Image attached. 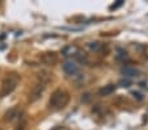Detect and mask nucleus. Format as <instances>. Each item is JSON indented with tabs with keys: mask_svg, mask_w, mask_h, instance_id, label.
Here are the masks:
<instances>
[{
	"mask_svg": "<svg viewBox=\"0 0 148 130\" xmlns=\"http://www.w3.org/2000/svg\"><path fill=\"white\" fill-rule=\"evenodd\" d=\"M68 101H70L68 92H66L63 89H56L51 94L50 100H49V107L53 110H59V109H63L68 104Z\"/></svg>",
	"mask_w": 148,
	"mask_h": 130,
	"instance_id": "nucleus-1",
	"label": "nucleus"
},
{
	"mask_svg": "<svg viewBox=\"0 0 148 130\" xmlns=\"http://www.w3.org/2000/svg\"><path fill=\"white\" fill-rule=\"evenodd\" d=\"M20 82V76L16 72L7 74V76L1 82V88H0V95L1 96H8L9 94H12L14 91V88L17 87Z\"/></svg>",
	"mask_w": 148,
	"mask_h": 130,
	"instance_id": "nucleus-2",
	"label": "nucleus"
},
{
	"mask_svg": "<svg viewBox=\"0 0 148 130\" xmlns=\"http://www.w3.org/2000/svg\"><path fill=\"white\" fill-rule=\"evenodd\" d=\"M46 85L42 84V83H37L36 85H33V88L30 89V92H29V101L30 102H36L37 100H39L42 97V95H43V91H45Z\"/></svg>",
	"mask_w": 148,
	"mask_h": 130,
	"instance_id": "nucleus-3",
	"label": "nucleus"
},
{
	"mask_svg": "<svg viewBox=\"0 0 148 130\" xmlns=\"http://www.w3.org/2000/svg\"><path fill=\"white\" fill-rule=\"evenodd\" d=\"M39 61L45 65H49V66H53L58 62V55L54 51H46V53H42L39 55Z\"/></svg>",
	"mask_w": 148,
	"mask_h": 130,
	"instance_id": "nucleus-4",
	"label": "nucleus"
},
{
	"mask_svg": "<svg viewBox=\"0 0 148 130\" xmlns=\"http://www.w3.org/2000/svg\"><path fill=\"white\" fill-rule=\"evenodd\" d=\"M62 67H63V71L66 74H68V75H75V74L79 72V66L73 61H66Z\"/></svg>",
	"mask_w": 148,
	"mask_h": 130,
	"instance_id": "nucleus-5",
	"label": "nucleus"
},
{
	"mask_svg": "<svg viewBox=\"0 0 148 130\" xmlns=\"http://www.w3.org/2000/svg\"><path fill=\"white\" fill-rule=\"evenodd\" d=\"M18 114H20L18 108L17 107L11 108V109H8L5 113H4V121L5 122H12L13 120H16L17 117H18Z\"/></svg>",
	"mask_w": 148,
	"mask_h": 130,
	"instance_id": "nucleus-6",
	"label": "nucleus"
},
{
	"mask_svg": "<svg viewBox=\"0 0 148 130\" xmlns=\"http://www.w3.org/2000/svg\"><path fill=\"white\" fill-rule=\"evenodd\" d=\"M37 78H38V83H42V84H47L51 80V74L46 70H42L37 74Z\"/></svg>",
	"mask_w": 148,
	"mask_h": 130,
	"instance_id": "nucleus-7",
	"label": "nucleus"
},
{
	"mask_svg": "<svg viewBox=\"0 0 148 130\" xmlns=\"http://www.w3.org/2000/svg\"><path fill=\"white\" fill-rule=\"evenodd\" d=\"M114 91H115L114 84H108V85H103L100 89V95L101 96H109V95L114 94Z\"/></svg>",
	"mask_w": 148,
	"mask_h": 130,
	"instance_id": "nucleus-8",
	"label": "nucleus"
},
{
	"mask_svg": "<svg viewBox=\"0 0 148 130\" xmlns=\"http://www.w3.org/2000/svg\"><path fill=\"white\" fill-rule=\"evenodd\" d=\"M122 74L125 75V76H136V74H138V71L135 70L134 67H130V66H126V67H123L122 68Z\"/></svg>",
	"mask_w": 148,
	"mask_h": 130,
	"instance_id": "nucleus-9",
	"label": "nucleus"
},
{
	"mask_svg": "<svg viewBox=\"0 0 148 130\" xmlns=\"http://www.w3.org/2000/svg\"><path fill=\"white\" fill-rule=\"evenodd\" d=\"M88 47H89L90 50H95V51H97L98 49H100V43H98V42H92V43H88Z\"/></svg>",
	"mask_w": 148,
	"mask_h": 130,
	"instance_id": "nucleus-10",
	"label": "nucleus"
},
{
	"mask_svg": "<svg viewBox=\"0 0 148 130\" xmlns=\"http://www.w3.org/2000/svg\"><path fill=\"white\" fill-rule=\"evenodd\" d=\"M25 126H26V122H25V121H23V122H20V124L17 125L16 129H14V130H25Z\"/></svg>",
	"mask_w": 148,
	"mask_h": 130,
	"instance_id": "nucleus-11",
	"label": "nucleus"
},
{
	"mask_svg": "<svg viewBox=\"0 0 148 130\" xmlns=\"http://www.w3.org/2000/svg\"><path fill=\"white\" fill-rule=\"evenodd\" d=\"M122 3H123L122 0H119V1H118L117 4H113V6L110 7V8H112V9H114V8H118V7H119V6H122Z\"/></svg>",
	"mask_w": 148,
	"mask_h": 130,
	"instance_id": "nucleus-12",
	"label": "nucleus"
}]
</instances>
